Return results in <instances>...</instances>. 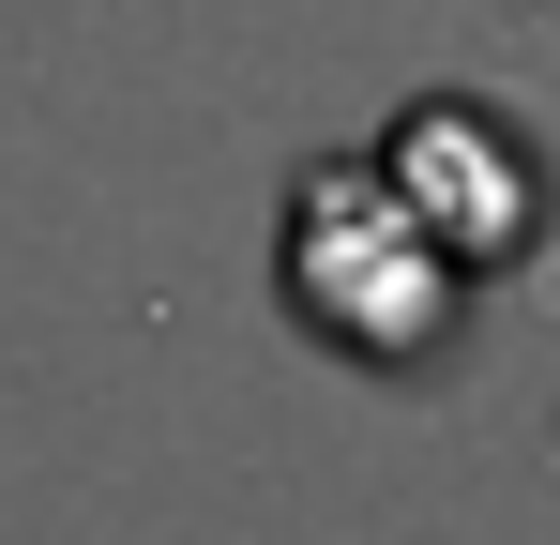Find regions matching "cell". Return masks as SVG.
<instances>
[{
	"mask_svg": "<svg viewBox=\"0 0 560 545\" xmlns=\"http://www.w3.org/2000/svg\"><path fill=\"white\" fill-rule=\"evenodd\" d=\"M273 288H288V318H303L318 349H349V363H440L485 272H469L455 243L378 182V152H334V167L288 182Z\"/></svg>",
	"mask_w": 560,
	"mask_h": 545,
	"instance_id": "obj_1",
	"label": "cell"
},
{
	"mask_svg": "<svg viewBox=\"0 0 560 545\" xmlns=\"http://www.w3.org/2000/svg\"><path fill=\"white\" fill-rule=\"evenodd\" d=\"M378 182H394L469 272L530 258V228H546V167H530V137H515L500 106H469V91H424V106L378 137Z\"/></svg>",
	"mask_w": 560,
	"mask_h": 545,
	"instance_id": "obj_2",
	"label": "cell"
}]
</instances>
